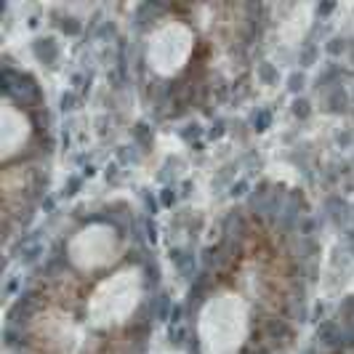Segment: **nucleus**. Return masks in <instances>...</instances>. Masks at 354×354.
Here are the masks:
<instances>
[{"label":"nucleus","instance_id":"f257e3e1","mask_svg":"<svg viewBox=\"0 0 354 354\" xmlns=\"http://www.w3.org/2000/svg\"><path fill=\"white\" fill-rule=\"evenodd\" d=\"M160 266L125 197L83 202L27 274L5 314V354H144Z\"/></svg>","mask_w":354,"mask_h":354},{"label":"nucleus","instance_id":"f03ea898","mask_svg":"<svg viewBox=\"0 0 354 354\" xmlns=\"http://www.w3.org/2000/svg\"><path fill=\"white\" fill-rule=\"evenodd\" d=\"M314 253L309 208L293 189L232 208L189 288V354H285L306 317Z\"/></svg>","mask_w":354,"mask_h":354},{"label":"nucleus","instance_id":"7ed1b4c3","mask_svg":"<svg viewBox=\"0 0 354 354\" xmlns=\"http://www.w3.org/2000/svg\"><path fill=\"white\" fill-rule=\"evenodd\" d=\"M245 5H147L136 69L150 104L168 117L218 101L248 61Z\"/></svg>","mask_w":354,"mask_h":354},{"label":"nucleus","instance_id":"20e7f679","mask_svg":"<svg viewBox=\"0 0 354 354\" xmlns=\"http://www.w3.org/2000/svg\"><path fill=\"white\" fill-rule=\"evenodd\" d=\"M51 125L32 75L3 64V232L11 240L38 213L51 179Z\"/></svg>","mask_w":354,"mask_h":354}]
</instances>
